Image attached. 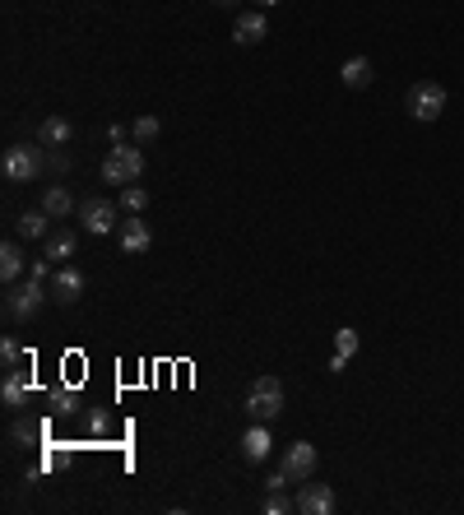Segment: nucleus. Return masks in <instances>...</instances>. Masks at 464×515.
Instances as JSON below:
<instances>
[{
	"mask_svg": "<svg viewBox=\"0 0 464 515\" xmlns=\"http://www.w3.org/2000/svg\"><path fill=\"white\" fill-rule=\"evenodd\" d=\"M284 409H288L284 381H279V376H256L251 390H246V418H251V423H275Z\"/></svg>",
	"mask_w": 464,
	"mask_h": 515,
	"instance_id": "nucleus-1",
	"label": "nucleus"
},
{
	"mask_svg": "<svg viewBox=\"0 0 464 515\" xmlns=\"http://www.w3.org/2000/svg\"><path fill=\"white\" fill-rule=\"evenodd\" d=\"M144 177V149L140 144H111L102 158V181L107 186H135Z\"/></svg>",
	"mask_w": 464,
	"mask_h": 515,
	"instance_id": "nucleus-2",
	"label": "nucleus"
},
{
	"mask_svg": "<svg viewBox=\"0 0 464 515\" xmlns=\"http://www.w3.org/2000/svg\"><path fill=\"white\" fill-rule=\"evenodd\" d=\"M47 168V153L33 149V144H10L5 158H0V172H5V181H37Z\"/></svg>",
	"mask_w": 464,
	"mask_h": 515,
	"instance_id": "nucleus-3",
	"label": "nucleus"
},
{
	"mask_svg": "<svg viewBox=\"0 0 464 515\" xmlns=\"http://www.w3.org/2000/svg\"><path fill=\"white\" fill-rule=\"evenodd\" d=\"M47 293H52V288H47L43 279H33V274H28V279L10 284V293H5V311L14 316V321H33V316L43 311Z\"/></svg>",
	"mask_w": 464,
	"mask_h": 515,
	"instance_id": "nucleus-4",
	"label": "nucleus"
},
{
	"mask_svg": "<svg viewBox=\"0 0 464 515\" xmlns=\"http://www.w3.org/2000/svg\"><path fill=\"white\" fill-rule=\"evenodd\" d=\"M404 107H409L413 121H437V116L446 112V89L437 84V79H422V84H413V89H409Z\"/></svg>",
	"mask_w": 464,
	"mask_h": 515,
	"instance_id": "nucleus-5",
	"label": "nucleus"
},
{
	"mask_svg": "<svg viewBox=\"0 0 464 515\" xmlns=\"http://www.w3.org/2000/svg\"><path fill=\"white\" fill-rule=\"evenodd\" d=\"M316 464H321V455H316V446H312V442H293V446L284 451V473H288V483H306V479H316Z\"/></svg>",
	"mask_w": 464,
	"mask_h": 515,
	"instance_id": "nucleus-6",
	"label": "nucleus"
},
{
	"mask_svg": "<svg viewBox=\"0 0 464 515\" xmlns=\"http://www.w3.org/2000/svg\"><path fill=\"white\" fill-rule=\"evenodd\" d=\"M84 274L74 269V265H56V274H52V302H61V306H74L84 297Z\"/></svg>",
	"mask_w": 464,
	"mask_h": 515,
	"instance_id": "nucleus-7",
	"label": "nucleus"
},
{
	"mask_svg": "<svg viewBox=\"0 0 464 515\" xmlns=\"http://www.w3.org/2000/svg\"><path fill=\"white\" fill-rule=\"evenodd\" d=\"M80 223H84V232L102 237V232H111V228H116V205H111V200H102V195H89V200L80 205Z\"/></svg>",
	"mask_w": 464,
	"mask_h": 515,
	"instance_id": "nucleus-8",
	"label": "nucleus"
},
{
	"mask_svg": "<svg viewBox=\"0 0 464 515\" xmlns=\"http://www.w3.org/2000/svg\"><path fill=\"white\" fill-rule=\"evenodd\" d=\"M293 510H302V515H330L334 510V488L306 479L302 492H297V501H293Z\"/></svg>",
	"mask_w": 464,
	"mask_h": 515,
	"instance_id": "nucleus-9",
	"label": "nucleus"
},
{
	"mask_svg": "<svg viewBox=\"0 0 464 515\" xmlns=\"http://www.w3.org/2000/svg\"><path fill=\"white\" fill-rule=\"evenodd\" d=\"M265 37H269V19H265L260 10H246V15H237V24H232V43L256 47V43H265Z\"/></svg>",
	"mask_w": 464,
	"mask_h": 515,
	"instance_id": "nucleus-10",
	"label": "nucleus"
},
{
	"mask_svg": "<svg viewBox=\"0 0 464 515\" xmlns=\"http://www.w3.org/2000/svg\"><path fill=\"white\" fill-rule=\"evenodd\" d=\"M28 394H33V372L24 367H14V372H5V385H0V400H5V409H24L28 404Z\"/></svg>",
	"mask_w": 464,
	"mask_h": 515,
	"instance_id": "nucleus-11",
	"label": "nucleus"
},
{
	"mask_svg": "<svg viewBox=\"0 0 464 515\" xmlns=\"http://www.w3.org/2000/svg\"><path fill=\"white\" fill-rule=\"evenodd\" d=\"M269 451H275L269 423H251V427H246V437H242V455H246L251 464H265V460H269Z\"/></svg>",
	"mask_w": 464,
	"mask_h": 515,
	"instance_id": "nucleus-12",
	"label": "nucleus"
},
{
	"mask_svg": "<svg viewBox=\"0 0 464 515\" xmlns=\"http://www.w3.org/2000/svg\"><path fill=\"white\" fill-rule=\"evenodd\" d=\"M153 247V232H149V223L140 219V214H130L126 223H121V251L126 256H144Z\"/></svg>",
	"mask_w": 464,
	"mask_h": 515,
	"instance_id": "nucleus-13",
	"label": "nucleus"
},
{
	"mask_svg": "<svg viewBox=\"0 0 464 515\" xmlns=\"http://www.w3.org/2000/svg\"><path fill=\"white\" fill-rule=\"evenodd\" d=\"M74 247H80V237H74L70 228H56V232H47V242H43V256H47L52 265H70Z\"/></svg>",
	"mask_w": 464,
	"mask_h": 515,
	"instance_id": "nucleus-14",
	"label": "nucleus"
},
{
	"mask_svg": "<svg viewBox=\"0 0 464 515\" xmlns=\"http://www.w3.org/2000/svg\"><path fill=\"white\" fill-rule=\"evenodd\" d=\"M14 232H19V237H28V242H47V232H52V214H47V209H28V214H19Z\"/></svg>",
	"mask_w": 464,
	"mask_h": 515,
	"instance_id": "nucleus-15",
	"label": "nucleus"
},
{
	"mask_svg": "<svg viewBox=\"0 0 464 515\" xmlns=\"http://www.w3.org/2000/svg\"><path fill=\"white\" fill-rule=\"evenodd\" d=\"M70 135H74V131H70L65 116H47V121L37 126V144H43V149H65Z\"/></svg>",
	"mask_w": 464,
	"mask_h": 515,
	"instance_id": "nucleus-16",
	"label": "nucleus"
},
{
	"mask_svg": "<svg viewBox=\"0 0 464 515\" xmlns=\"http://www.w3.org/2000/svg\"><path fill=\"white\" fill-rule=\"evenodd\" d=\"M43 209L52 214V219H70L74 209V195H70V186H43Z\"/></svg>",
	"mask_w": 464,
	"mask_h": 515,
	"instance_id": "nucleus-17",
	"label": "nucleus"
},
{
	"mask_svg": "<svg viewBox=\"0 0 464 515\" xmlns=\"http://www.w3.org/2000/svg\"><path fill=\"white\" fill-rule=\"evenodd\" d=\"M24 269H28V260H24V247H19V242H5V247H0V279H5V284H19Z\"/></svg>",
	"mask_w": 464,
	"mask_h": 515,
	"instance_id": "nucleus-18",
	"label": "nucleus"
},
{
	"mask_svg": "<svg viewBox=\"0 0 464 515\" xmlns=\"http://www.w3.org/2000/svg\"><path fill=\"white\" fill-rule=\"evenodd\" d=\"M339 79H343L348 89H367V84H372L376 74H372V61H367V56H353V61H343Z\"/></svg>",
	"mask_w": 464,
	"mask_h": 515,
	"instance_id": "nucleus-19",
	"label": "nucleus"
},
{
	"mask_svg": "<svg viewBox=\"0 0 464 515\" xmlns=\"http://www.w3.org/2000/svg\"><path fill=\"white\" fill-rule=\"evenodd\" d=\"M130 135H135V144H153V140H159L163 135V121H159V116H135V126H130Z\"/></svg>",
	"mask_w": 464,
	"mask_h": 515,
	"instance_id": "nucleus-20",
	"label": "nucleus"
},
{
	"mask_svg": "<svg viewBox=\"0 0 464 515\" xmlns=\"http://www.w3.org/2000/svg\"><path fill=\"white\" fill-rule=\"evenodd\" d=\"M144 205H149V190H144V186H121V209L144 214Z\"/></svg>",
	"mask_w": 464,
	"mask_h": 515,
	"instance_id": "nucleus-21",
	"label": "nucleus"
},
{
	"mask_svg": "<svg viewBox=\"0 0 464 515\" xmlns=\"http://www.w3.org/2000/svg\"><path fill=\"white\" fill-rule=\"evenodd\" d=\"M0 363H5V372H14L24 363V344L19 339H5V344H0Z\"/></svg>",
	"mask_w": 464,
	"mask_h": 515,
	"instance_id": "nucleus-22",
	"label": "nucleus"
},
{
	"mask_svg": "<svg viewBox=\"0 0 464 515\" xmlns=\"http://www.w3.org/2000/svg\"><path fill=\"white\" fill-rule=\"evenodd\" d=\"M334 353H343V358H353V353H358V330H334Z\"/></svg>",
	"mask_w": 464,
	"mask_h": 515,
	"instance_id": "nucleus-23",
	"label": "nucleus"
},
{
	"mask_svg": "<svg viewBox=\"0 0 464 515\" xmlns=\"http://www.w3.org/2000/svg\"><path fill=\"white\" fill-rule=\"evenodd\" d=\"M74 404H80V400H74V390H65V385L52 390V413H74Z\"/></svg>",
	"mask_w": 464,
	"mask_h": 515,
	"instance_id": "nucleus-24",
	"label": "nucleus"
},
{
	"mask_svg": "<svg viewBox=\"0 0 464 515\" xmlns=\"http://www.w3.org/2000/svg\"><path fill=\"white\" fill-rule=\"evenodd\" d=\"M288 506H293V501L284 497V488H269V497H265L260 510H265V515H288Z\"/></svg>",
	"mask_w": 464,
	"mask_h": 515,
	"instance_id": "nucleus-25",
	"label": "nucleus"
},
{
	"mask_svg": "<svg viewBox=\"0 0 464 515\" xmlns=\"http://www.w3.org/2000/svg\"><path fill=\"white\" fill-rule=\"evenodd\" d=\"M10 442L33 446V442H37V427H33V423H14V427H10Z\"/></svg>",
	"mask_w": 464,
	"mask_h": 515,
	"instance_id": "nucleus-26",
	"label": "nucleus"
},
{
	"mask_svg": "<svg viewBox=\"0 0 464 515\" xmlns=\"http://www.w3.org/2000/svg\"><path fill=\"white\" fill-rule=\"evenodd\" d=\"M47 168H56V172H70V153H61V149H47Z\"/></svg>",
	"mask_w": 464,
	"mask_h": 515,
	"instance_id": "nucleus-27",
	"label": "nucleus"
},
{
	"mask_svg": "<svg viewBox=\"0 0 464 515\" xmlns=\"http://www.w3.org/2000/svg\"><path fill=\"white\" fill-rule=\"evenodd\" d=\"M214 10H237V0H214Z\"/></svg>",
	"mask_w": 464,
	"mask_h": 515,
	"instance_id": "nucleus-28",
	"label": "nucleus"
},
{
	"mask_svg": "<svg viewBox=\"0 0 464 515\" xmlns=\"http://www.w3.org/2000/svg\"><path fill=\"white\" fill-rule=\"evenodd\" d=\"M256 5H265V10H269V5H279V0H256Z\"/></svg>",
	"mask_w": 464,
	"mask_h": 515,
	"instance_id": "nucleus-29",
	"label": "nucleus"
}]
</instances>
